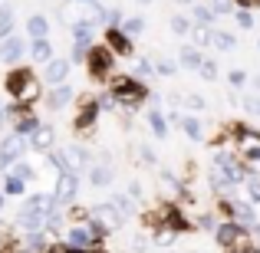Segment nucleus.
Returning <instances> with one entry per match:
<instances>
[{
    "mask_svg": "<svg viewBox=\"0 0 260 253\" xmlns=\"http://www.w3.org/2000/svg\"><path fill=\"white\" fill-rule=\"evenodd\" d=\"M76 4H83V7H89V4H95V0H76Z\"/></svg>",
    "mask_w": 260,
    "mask_h": 253,
    "instance_id": "obj_55",
    "label": "nucleus"
},
{
    "mask_svg": "<svg viewBox=\"0 0 260 253\" xmlns=\"http://www.w3.org/2000/svg\"><path fill=\"white\" fill-rule=\"evenodd\" d=\"M168 125H172V122H168V115L161 112V109H152V112H148V128L155 132V138L165 141L168 138Z\"/></svg>",
    "mask_w": 260,
    "mask_h": 253,
    "instance_id": "obj_24",
    "label": "nucleus"
},
{
    "mask_svg": "<svg viewBox=\"0 0 260 253\" xmlns=\"http://www.w3.org/2000/svg\"><path fill=\"white\" fill-rule=\"evenodd\" d=\"M102 109H99V102L95 99H89L86 105H79V112H76V122H73V125H76V132H86V128H92L95 125V115H99Z\"/></svg>",
    "mask_w": 260,
    "mask_h": 253,
    "instance_id": "obj_17",
    "label": "nucleus"
},
{
    "mask_svg": "<svg viewBox=\"0 0 260 253\" xmlns=\"http://www.w3.org/2000/svg\"><path fill=\"white\" fill-rule=\"evenodd\" d=\"M23 53H26V40L23 37H7L4 43H0V63L13 66V63L23 59Z\"/></svg>",
    "mask_w": 260,
    "mask_h": 253,
    "instance_id": "obj_11",
    "label": "nucleus"
},
{
    "mask_svg": "<svg viewBox=\"0 0 260 253\" xmlns=\"http://www.w3.org/2000/svg\"><path fill=\"white\" fill-rule=\"evenodd\" d=\"M4 194L23 197V194H26V181H23V177H17L13 171H7V174H4Z\"/></svg>",
    "mask_w": 260,
    "mask_h": 253,
    "instance_id": "obj_26",
    "label": "nucleus"
},
{
    "mask_svg": "<svg viewBox=\"0 0 260 253\" xmlns=\"http://www.w3.org/2000/svg\"><path fill=\"white\" fill-rule=\"evenodd\" d=\"M139 4H152V0H139Z\"/></svg>",
    "mask_w": 260,
    "mask_h": 253,
    "instance_id": "obj_58",
    "label": "nucleus"
},
{
    "mask_svg": "<svg viewBox=\"0 0 260 253\" xmlns=\"http://www.w3.org/2000/svg\"><path fill=\"white\" fill-rule=\"evenodd\" d=\"M73 99H76V89H73L70 83H63V86H50V92L43 95V102H46V109H50V112H59V109H66Z\"/></svg>",
    "mask_w": 260,
    "mask_h": 253,
    "instance_id": "obj_9",
    "label": "nucleus"
},
{
    "mask_svg": "<svg viewBox=\"0 0 260 253\" xmlns=\"http://www.w3.org/2000/svg\"><path fill=\"white\" fill-rule=\"evenodd\" d=\"M181 132L188 135V138L201 141V138H204V125H201V119H198V115H184V122H181Z\"/></svg>",
    "mask_w": 260,
    "mask_h": 253,
    "instance_id": "obj_31",
    "label": "nucleus"
},
{
    "mask_svg": "<svg viewBox=\"0 0 260 253\" xmlns=\"http://www.w3.org/2000/svg\"><path fill=\"white\" fill-rule=\"evenodd\" d=\"M241 10H254V7H260V0H234Z\"/></svg>",
    "mask_w": 260,
    "mask_h": 253,
    "instance_id": "obj_49",
    "label": "nucleus"
},
{
    "mask_svg": "<svg viewBox=\"0 0 260 253\" xmlns=\"http://www.w3.org/2000/svg\"><path fill=\"white\" fill-rule=\"evenodd\" d=\"M254 89H257V92H260V76H254Z\"/></svg>",
    "mask_w": 260,
    "mask_h": 253,
    "instance_id": "obj_54",
    "label": "nucleus"
},
{
    "mask_svg": "<svg viewBox=\"0 0 260 253\" xmlns=\"http://www.w3.org/2000/svg\"><path fill=\"white\" fill-rule=\"evenodd\" d=\"M234 20H237V26H241V30H254V13H250V10H241V7H237Z\"/></svg>",
    "mask_w": 260,
    "mask_h": 253,
    "instance_id": "obj_40",
    "label": "nucleus"
},
{
    "mask_svg": "<svg viewBox=\"0 0 260 253\" xmlns=\"http://www.w3.org/2000/svg\"><path fill=\"white\" fill-rule=\"evenodd\" d=\"M4 86H7V92L13 95L17 102H33L40 95V83H37V76H33L26 66H17V69H10L7 73V79H4Z\"/></svg>",
    "mask_w": 260,
    "mask_h": 253,
    "instance_id": "obj_2",
    "label": "nucleus"
},
{
    "mask_svg": "<svg viewBox=\"0 0 260 253\" xmlns=\"http://www.w3.org/2000/svg\"><path fill=\"white\" fill-rule=\"evenodd\" d=\"M86 66H89V73H92V79H112V66H115V53L109 50L106 43H99V46H92V53H89V59H86Z\"/></svg>",
    "mask_w": 260,
    "mask_h": 253,
    "instance_id": "obj_5",
    "label": "nucleus"
},
{
    "mask_svg": "<svg viewBox=\"0 0 260 253\" xmlns=\"http://www.w3.org/2000/svg\"><path fill=\"white\" fill-rule=\"evenodd\" d=\"M106 46L115 56H128V53H132V37H128L125 30H106Z\"/></svg>",
    "mask_w": 260,
    "mask_h": 253,
    "instance_id": "obj_16",
    "label": "nucleus"
},
{
    "mask_svg": "<svg viewBox=\"0 0 260 253\" xmlns=\"http://www.w3.org/2000/svg\"><path fill=\"white\" fill-rule=\"evenodd\" d=\"M254 115L260 119V95H254Z\"/></svg>",
    "mask_w": 260,
    "mask_h": 253,
    "instance_id": "obj_51",
    "label": "nucleus"
},
{
    "mask_svg": "<svg viewBox=\"0 0 260 253\" xmlns=\"http://www.w3.org/2000/svg\"><path fill=\"white\" fill-rule=\"evenodd\" d=\"M63 224H66V214H63V210H53V214L50 217H46V234H50V237H56L59 234V230H63Z\"/></svg>",
    "mask_w": 260,
    "mask_h": 253,
    "instance_id": "obj_36",
    "label": "nucleus"
},
{
    "mask_svg": "<svg viewBox=\"0 0 260 253\" xmlns=\"http://www.w3.org/2000/svg\"><path fill=\"white\" fill-rule=\"evenodd\" d=\"M109 92H112L125 109H139L142 102H152V95H155L152 89L142 83V79H135V76H112L109 79Z\"/></svg>",
    "mask_w": 260,
    "mask_h": 253,
    "instance_id": "obj_1",
    "label": "nucleus"
},
{
    "mask_svg": "<svg viewBox=\"0 0 260 253\" xmlns=\"http://www.w3.org/2000/svg\"><path fill=\"white\" fill-rule=\"evenodd\" d=\"M191 46H198V50H208V46H214V26L194 23V26H191Z\"/></svg>",
    "mask_w": 260,
    "mask_h": 253,
    "instance_id": "obj_22",
    "label": "nucleus"
},
{
    "mask_svg": "<svg viewBox=\"0 0 260 253\" xmlns=\"http://www.w3.org/2000/svg\"><path fill=\"white\" fill-rule=\"evenodd\" d=\"M56 207H59V201L53 194H30L23 201V210H33V214H43V217H50Z\"/></svg>",
    "mask_w": 260,
    "mask_h": 253,
    "instance_id": "obj_15",
    "label": "nucleus"
},
{
    "mask_svg": "<svg viewBox=\"0 0 260 253\" xmlns=\"http://www.w3.org/2000/svg\"><path fill=\"white\" fill-rule=\"evenodd\" d=\"M178 66H184V69H201L204 66V53L198 50V46L184 43L181 50H178Z\"/></svg>",
    "mask_w": 260,
    "mask_h": 253,
    "instance_id": "obj_20",
    "label": "nucleus"
},
{
    "mask_svg": "<svg viewBox=\"0 0 260 253\" xmlns=\"http://www.w3.org/2000/svg\"><path fill=\"white\" fill-rule=\"evenodd\" d=\"M208 7L221 17V13H237V4L234 0H208Z\"/></svg>",
    "mask_w": 260,
    "mask_h": 253,
    "instance_id": "obj_39",
    "label": "nucleus"
},
{
    "mask_svg": "<svg viewBox=\"0 0 260 253\" xmlns=\"http://www.w3.org/2000/svg\"><path fill=\"white\" fill-rule=\"evenodd\" d=\"M53 145H56V128L53 125H40L37 132H33V138H30V148L33 152H43V155H50L53 152Z\"/></svg>",
    "mask_w": 260,
    "mask_h": 253,
    "instance_id": "obj_14",
    "label": "nucleus"
},
{
    "mask_svg": "<svg viewBox=\"0 0 260 253\" xmlns=\"http://www.w3.org/2000/svg\"><path fill=\"white\" fill-rule=\"evenodd\" d=\"M122 30H125L132 40H135V37H142V33H145V17H142V13H132V17H125Z\"/></svg>",
    "mask_w": 260,
    "mask_h": 253,
    "instance_id": "obj_33",
    "label": "nucleus"
},
{
    "mask_svg": "<svg viewBox=\"0 0 260 253\" xmlns=\"http://www.w3.org/2000/svg\"><path fill=\"white\" fill-rule=\"evenodd\" d=\"M168 26H172V33H175V37H184V40H188V37H191V26H194V20H188L184 13H172Z\"/></svg>",
    "mask_w": 260,
    "mask_h": 253,
    "instance_id": "obj_29",
    "label": "nucleus"
},
{
    "mask_svg": "<svg viewBox=\"0 0 260 253\" xmlns=\"http://www.w3.org/2000/svg\"><path fill=\"white\" fill-rule=\"evenodd\" d=\"M89 221L102 224L106 230H115V227H122V224H125V217L119 214V207H115L112 201H102V204H95V207L89 210Z\"/></svg>",
    "mask_w": 260,
    "mask_h": 253,
    "instance_id": "obj_7",
    "label": "nucleus"
},
{
    "mask_svg": "<svg viewBox=\"0 0 260 253\" xmlns=\"http://www.w3.org/2000/svg\"><path fill=\"white\" fill-rule=\"evenodd\" d=\"M66 243L76 250H92L95 243H99V237H95V230L89 227V224H76V227H70V234H66Z\"/></svg>",
    "mask_w": 260,
    "mask_h": 253,
    "instance_id": "obj_10",
    "label": "nucleus"
},
{
    "mask_svg": "<svg viewBox=\"0 0 260 253\" xmlns=\"http://www.w3.org/2000/svg\"><path fill=\"white\" fill-rule=\"evenodd\" d=\"M26 37L30 40H50V20L43 13H30L26 17Z\"/></svg>",
    "mask_w": 260,
    "mask_h": 253,
    "instance_id": "obj_19",
    "label": "nucleus"
},
{
    "mask_svg": "<svg viewBox=\"0 0 260 253\" xmlns=\"http://www.w3.org/2000/svg\"><path fill=\"white\" fill-rule=\"evenodd\" d=\"M178 4H194V0H178Z\"/></svg>",
    "mask_w": 260,
    "mask_h": 253,
    "instance_id": "obj_57",
    "label": "nucleus"
},
{
    "mask_svg": "<svg viewBox=\"0 0 260 253\" xmlns=\"http://www.w3.org/2000/svg\"><path fill=\"white\" fill-rule=\"evenodd\" d=\"M247 194L250 201H260V177H247Z\"/></svg>",
    "mask_w": 260,
    "mask_h": 253,
    "instance_id": "obj_45",
    "label": "nucleus"
},
{
    "mask_svg": "<svg viewBox=\"0 0 260 253\" xmlns=\"http://www.w3.org/2000/svg\"><path fill=\"white\" fill-rule=\"evenodd\" d=\"M231 253H260V250H254V247H247V250H231Z\"/></svg>",
    "mask_w": 260,
    "mask_h": 253,
    "instance_id": "obj_53",
    "label": "nucleus"
},
{
    "mask_svg": "<svg viewBox=\"0 0 260 253\" xmlns=\"http://www.w3.org/2000/svg\"><path fill=\"white\" fill-rule=\"evenodd\" d=\"M191 20H194V23H204V26H214L217 23V13L211 10L208 4H194V7H191Z\"/></svg>",
    "mask_w": 260,
    "mask_h": 253,
    "instance_id": "obj_28",
    "label": "nucleus"
},
{
    "mask_svg": "<svg viewBox=\"0 0 260 253\" xmlns=\"http://www.w3.org/2000/svg\"><path fill=\"white\" fill-rule=\"evenodd\" d=\"M250 227H244V224H237V221H224L221 227L214 230V240L221 243L224 250H237V243L244 240V234H247Z\"/></svg>",
    "mask_w": 260,
    "mask_h": 253,
    "instance_id": "obj_8",
    "label": "nucleus"
},
{
    "mask_svg": "<svg viewBox=\"0 0 260 253\" xmlns=\"http://www.w3.org/2000/svg\"><path fill=\"white\" fill-rule=\"evenodd\" d=\"M257 50H260V40H257Z\"/></svg>",
    "mask_w": 260,
    "mask_h": 253,
    "instance_id": "obj_59",
    "label": "nucleus"
},
{
    "mask_svg": "<svg viewBox=\"0 0 260 253\" xmlns=\"http://www.w3.org/2000/svg\"><path fill=\"white\" fill-rule=\"evenodd\" d=\"M17 227H20V230H26V234H40V230H46V217L20 207V214H17Z\"/></svg>",
    "mask_w": 260,
    "mask_h": 253,
    "instance_id": "obj_18",
    "label": "nucleus"
},
{
    "mask_svg": "<svg viewBox=\"0 0 260 253\" xmlns=\"http://www.w3.org/2000/svg\"><path fill=\"white\" fill-rule=\"evenodd\" d=\"M109 201H112L115 207H119V214L125 217V221H128V217L135 214V201H132V197H128V194H112V197H109Z\"/></svg>",
    "mask_w": 260,
    "mask_h": 253,
    "instance_id": "obj_35",
    "label": "nucleus"
},
{
    "mask_svg": "<svg viewBox=\"0 0 260 253\" xmlns=\"http://www.w3.org/2000/svg\"><path fill=\"white\" fill-rule=\"evenodd\" d=\"M53 197L59 201V207H66V204L76 201V197H79V174L63 171V174L53 177Z\"/></svg>",
    "mask_w": 260,
    "mask_h": 253,
    "instance_id": "obj_6",
    "label": "nucleus"
},
{
    "mask_svg": "<svg viewBox=\"0 0 260 253\" xmlns=\"http://www.w3.org/2000/svg\"><path fill=\"white\" fill-rule=\"evenodd\" d=\"M145 247H148L145 237H132V250H135V253H145Z\"/></svg>",
    "mask_w": 260,
    "mask_h": 253,
    "instance_id": "obj_48",
    "label": "nucleus"
},
{
    "mask_svg": "<svg viewBox=\"0 0 260 253\" xmlns=\"http://www.w3.org/2000/svg\"><path fill=\"white\" fill-rule=\"evenodd\" d=\"M250 230H254V234H257V240H260V224H257V227H250Z\"/></svg>",
    "mask_w": 260,
    "mask_h": 253,
    "instance_id": "obj_56",
    "label": "nucleus"
},
{
    "mask_svg": "<svg viewBox=\"0 0 260 253\" xmlns=\"http://www.w3.org/2000/svg\"><path fill=\"white\" fill-rule=\"evenodd\" d=\"M198 73H201L204 83H214V79H217V63H214V59H204V66Z\"/></svg>",
    "mask_w": 260,
    "mask_h": 253,
    "instance_id": "obj_41",
    "label": "nucleus"
},
{
    "mask_svg": "<svg viewBox=\"0 0 260 253\" xmlns=\"http://www.w3.org/2000/svg\"><path fill=\"white\" fill-rule=\"evenodd\" d=\"M46 161L56 168V174H63V171H70V174H83L86 161H89V152L79 148V145H63V148H56V152L46 155Z\"/></svg>",
    "mask_w": 260,
    "mask_h": 253,
    "instance_id": "obj_3",
    "label": "nucleus"
},
{
    "mask_svg": "<svg viewBox=\"0 0 260 253\" xmlns=\"http://www.w3.org/2000/svg\"><path fill=\"white\" fill-rule=\"evenodd\" d=\"M224 207L234 214V221L237 224H244V227H257V210H254V204L250 201H224Z\"/></svg>",
    "mask_w": 260,
    "mask_h": 253,
    "instance_id": "obj_13",
    "label": "nucleus"
},
{
    "mask_svg": "<svg viewBox=\"0 0 260 253\" xmlns=\"http://www.w3.org/2000/svg\"><path fill=\"white\" fill-rule=\"evenodd\" d=\"M30 59L33 63H40V66H46V63H53V43L50 40H30Z\"/></svg>",
    "mask_w": 260,
    "mask_h": 253,
    "instance_id": "obj_21",
    "label": "nucleus"
},
{
    "mask_svg": "<svg viewBox=\"0 0 260 253\" xmlns=\"http://www.w3.org/2000/svg\"><path fill=\"white\" fill-rule=\"evenodd\" d=\"M241 158L247 161V165H260V145H247V148H241Z\"/></svg>",
    "mask_w": 260,
    "mask_h": 253,
    "instance_id": "obj_44",
    "label": "nucleus"
},
{
    "mask_svg": "<svg viewBox=\"0 0 260 253\" xmlns=\"http://www.w3.org/2000/svg\"><path fill=\"white\" fill-rule=\"evenodd\" d=\"M132 76L142 79V83H145V79H152V76H155V63H152V59H145V56H139V59H135Z\"/></svg>",
    "mask_w": 260,
    "mask_h": 253,
    "instance_id": "obj_34",
    "label": "nucleus"
},
{
    "mask_svg": "<svg viewBox=\"0 0 260 253\" xmlns=\"http://www.w3.org/2000/svg\"><path fill=\"white\" fill-rule=\"evenodd\" d=\"M7 37H13V7L0 4V43H4Z\"/></svg>",
    "mask_w": 260,
    "mask_h": 253,
    "instance_id": "obj_30",
    "label": "nucleus"
},
{
    "mask_svg": "<svg viewBox=\"0 0 260 253\" xmlns=\"http://www.w3.org/2000/svg\"><path fill=\"white\" fill-rule=\"evenodd\" d=\"M155 73H158V76H175L178 73V59H168V56L155 59Z\"/></svg>",
    "mask_w": 260,
    "mask_h": 253,
    "instance_id": "obj_37",
    "label": "nucleus"
},
{
    "mask_svg": "<svg viewBox=\"0 0 260 253\" xmlns=\"http://www.w3.org/2000/svg\"><path fill=\"white\" fill-rule=\"evenodd\" d=\"M7 207V194H4V191H0V210H4Z\"/></svg>",
    "mask_w": 260,
    "mask_h": 253,
    "instance_id": "obj_52",
    "label": "nucleus"
},
{
    "mask_svg": "<svg viewBox=\"0 0 260 253\" xmlns=\"http://www.w3.org/2000/svg\"><path fill=\"white\" fill-rule=\"evenodd\" d=\"M228 83H231V89H244V86H247V73H244V69H231Z\"/></svg>",
    "mask_w": 260,
    "mask_h": 253,
    "instance_id": "obj_43",
    "label": "nucleus"
},
{
    "mask_svg": "<svg viewBox=\"0 0 260 253\" xmlns=\"http://www.w3.org/2000/svg\"><path fill=\"white\" fill-rule=\"evenodd\" d=\"M109 181H112V165L109 161H99V165L89 168V184L92 188H109Z\"/></svg>",
    "mask_w": 260,
    "mask_h": 253,
    "instance_id": "obj_23",
    "label": "nucleus"
},
{
    "mask_svg": "<svg viewBox=\"0 0 260 253\" xmlns=\"http://www.w3.org/2000/svg\"><path fill=\"white\" fill-rule=\"evenodd\" d=\"M125 194H128V197H132V201H139V197H142V184H139V181H135V177H132V181H128V188H125Z\"/></svg>",
    "mask_w": 260,
    "mask_h": 253,
    "instance_id": "obj_47",
    "label": "nucleus"
},
{
    "mask_svg": "<svg viewBox=\"0 0 260 253\" xmlns=\"http://www.w3.org/2000/svg\"><path fill=\"white\" fill-rule=\"evenodd\" d=\"M214 50H221V53L237 50V37H234V33H228V30H214Z\"/></svg>",
    "mask_w": 260,
    "mask_h": 253,
    "instance_id": "obj_32",
    "label": "nucleus"
},
{
    "mask_svg": "<svg viewBox=\"0 0 260 253\" xmlns=\"http://www.w3.org/2000/svg\"><path fill=\"white\" fill-rule=\"evenodd\" d=\"M13 174L23 177V181H33V177H37V168L26 165V161H20V165H13Z\"/></svg>",
    "mask_w": 260,
    "mask_h": 253,
    "instance_id": "obj_42",
    "label": "nucleus"
},
{
    "mask_svg": "<svg viewBox=\"0 0 260 253\" xmlns=\"http://www.w3.org/2000/svg\"><path fill=\"white\" fill-rule=\"evenodd\" d=\"M70 69H73L70 59H59V56H56L53 63L43 66V83H46V86H63L66 76H70Z\"/></svg>",
    "mask_w": 260,
    "mask_h": 253,
    "instance_id": "obj_12",
    "label": "nucleus"
},
{
    "mask_svg": "<svg viewBox=\"0 0 260 253\" xmlns=\"http://www.w3.org/2000/svg\"><path fill=\"white\" fill-rule=\"evenodd\" d=\"M40 125H43V122H40V119H37L33 112H26L23 119H20L17 125H13V132H17V135H23V138H33V132H37Z\"/></svg>",
    "mask_w": 260,
    "mask_h": 253,
    "instance_id": "obj_27",
    "label": "nucleus"
},
{
    "mask_svg": "<svg viewBox=\"0 0 260 253\" xmlns=\"http://www.w3.org/2000/svg\"><path fill=\"white\" fill-rule=\"evenodd\" d=\"M139 158L145 161V165H155V161H158V158H155V152H152L148 145H139Z\"/></svg>",
    "mask_w": 260,
    "mask_h": 253,
    "instance_id": "obj_46",
    "label": "nucleus"
},
{
    "mask_svg": "<svg viewBox=\"0 0 260 253\" xmlns=\"http://www.w3.org/2000/svg\"><path fill=\"white\" fill-rule=\"evenodd\" d=\"M26 145H30V138H23V135H17V132H10L4 141H0V174H7L13 165L23 161Z\"/></svg>",
    "mask_w": 260,
    "mask_h": 253,
    "instance_id": "obj_4",
    "label": "nucleus"
},
{
    "mask_svg": "<svg viewBox=\"0 0 260 253\" xmlns=\"http://www.w3.org/2000/svg\"><path fill=\"white\" fill-rule=\"evenodd\" d=\"M184 109H191V112H204V109H208V102H204V95L188 92V95H184Z\"/></svg>",
    "mask_w": 260,
    "mask_h": 253,
    "instance_id": "obj_38",
    "label": "nucleus"
},
{
    "mask_svg": "<svg viewBox=\"0 0 260 253\" xmlns=\"http://www.w3.org/2000/svg\"><path fill=\"white\" fill-rule=\"evenodd\" d=\"M208 181H211V188H214V191H221V194H228V191L241 188V184H237L234 177H228L224 171H217V168H211V177H208Z\"/></svg>",
    "mask_w": 260,
    "mask_h": 253,
    "instance_id": "obj_25",
    "label": "nucleus"
},
{
    "mask_svg": "<svg viewBox=\"0 0 260 253\" xmlns=\"http://www.w3.org/2000/svg\"><path fill=\"white\" fill-rule=\"evenodd\" d=\"M4 122H7V105L0 102V125H4Z\"/></svg>",
    "mask_w": 260,
    "mask_h": 253,
    "instance_id": "obj_50",
    "label": "nucleus"
}]
</instances>
